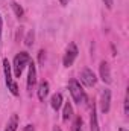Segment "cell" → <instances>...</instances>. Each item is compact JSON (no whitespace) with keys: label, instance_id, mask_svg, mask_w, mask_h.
I'll use <instances>...</instances> for the list:
<instances>
[{"label":"cell","instance_id":"1","mask_svg":"<svg viewBox=\"0 0 129 131\" xmlns=\"http://www.w3.org/2000/svg\"><path fill=\"white\" fill-rule=\"evenodd\" d=\"M68 90H70L71 98H73V101H74L76 104L81 105V104H85V102H87V95H85V92H84V89H82V85H81L79 81L71 79V81L68 82Z\"/></svg>","mask_w":129,"mask_h":131},{"label":"cell","instance_id":"2","mask_svg":"<svg viewBox=\"0 0 129 131\" xmlns=\"http://www.w3.org/2000/svg\"><path fill=\"white\" fill-rule=\"evenodd\" d=\"M29 63H31V55L28 52H20V53L15 55V58H14V73H15L17 78L21 76L24 67Z\"/></svg>","mask_w":129,"mask_h":131},{"label":"cell","instance_id":"3","mask_svg":"<svg viewBox=\"0 0 129 131\" xmlns=\"http://www.w3.org/2000/svg\"><path fill=\"white\" fill-rule=\"evenodd\" d=\"M3 72H5V81H6L8 90H9L14 96H18V85H17V82H15V81H14V78H12L11 64H9V61H8L6 58L3 60Z\"/></svg>","mask_w":129,"mask_h":131},{"label":"cell","instance_id":"4","mask_svg":"<svg viewBox=\"0 0 129 131\" xmlns=\"http://www.w3.org/2000/svg\"><path fill=\"white\" fill-rule=\"evenodd\" d=\"M76 57H78V47H76V44H74V43H70V44H68V47H67V50H65L64 61H62L65 67L73 66L74 60H76Z\"/></svg>","mask_w":129,"mask_h":131},{"label":"cell","instance_id":"5","mask_svg":"<svg viewBox=\"0 0 129 131\" xmlns=\"http://www.w3.org/2000/svg\"><path fill=\"white\" fill-rule=\"evenodd\" d=\"M96 75L93 73V70H90V69H84L82 70V73H81V82L84 84V85H87V87H93L94 84H96Z\"/></svg>","mask_w":129,"mask_h":131},{"label":"cell","instance_id":"6","mask_svg":"<svg viewBox=\"0 0 129 131\" xmlns=\"http://www.w3.org/2000/svg\"><path fill=\"white\" fill-rule=\"evenodd\" d=\"M109 105H111V92L108 89H105L102 92V99H100V110L103 114L109 111Z\"/></svg>","mask_w":129,"mask_h":131},{"label":"cell","instance_id":"7","mask_svg":"<svg viewBox=\"0 0 129 131\" xmlns=\"http://www.w3.org/2000/svg\"><path fill=\"white\" fill-rule=\"evenodd\" d=\"M29 75H28V92L31 93L36 84V69H35V64L33 63H29Z\"/></svg>","mask_w":129,"mask_h":131},{"label":"cell","instance_id":"8","mask_svg":"<svg viewBox=\"0 0 129 131\" xmlns=\"http://www.w3.org/2000/svg\"><path fill=\"white\" fill-rule=\"evenodd\" d=\"M99 70H100V79L105 82V84H109L111 82V70H109V64L106 61H102L99 66Z\"/></svg>","mask_w":129,"mask_h":131},{"label":"cell","instance_id":"9","mask_svg":"<svg viewBox=\"0 0 129 131\" xmlns=\"http://www.w3.org/2000/svg\"><path fill=\"white\" fill-rule=\"evenodd\" d=\"M90 128H91V131H99V122H97V113L94 102L91 105V113H90Z\"/></svg>","mask_w":129,"mask_h":131},{"label":"cell","instance_id":"10","mask_svg":"<svg viewBox=\"0 0 129 131\" xmlns=\"http://www.w3.org/2000/svg\"><path fill=\"white\" fill-rule=\"evenodd\" d=\"M49 95V82L47 81H41L40 85H38V99L40 101H44Z\"/></svg>","mask_w":129,"mask_h":131},{"label":"cell","instance_id":"11","mask_svg":"<svg viewBox=\"0 0 129 131\" xmlns=\"http://www.w3.org/2000/svg\"><path fill=\"white\" fill-rule=\"evenodd\" d=\"M50 105H52V108L53 110H59L61 108V105H62V95L61 93H55L53 96H52V99H50Z\"/></svg>","mask_w":129,"mask_h":131},{"label":"cell","instance_id":"12","mask_svg":"<svg viewBox=\"0 0 129 131\" xmlns=\"http://www.w3.org/2000/svg\"><path fill=\"white\" fill-rule=\"evenodd\" d=\"M17 127H18V116L17 114H12V117L9 119V122H8L5 131H17Z\"/></svg>","mask_w":129,"mask_h":131},{"label":"cell","instance_id":"13","mask_svg":"<svg viewBox=\"0 0 129 131\" xmlns=\"http://www.w3.org/2000/svg\"><path fill=\"white\" fill-rule=\"evenodd\" d=\"M73 116V108H71V104L70 102H67L64 105V113H62V119L64 121H68L70 117Z\"/></svg>","mask_w":129,"mask_h":131},{"label":"cell","instance_id":"14","mask_svg":"<svg viewBox=\"0 0 129 131\" xmlns=\"http://www.w3.org/2000/svg\"><path fill=\"white\" fill-rule=\"evenodd\" d=\"M11 6H12V9H14V12H15V15L20 18V17H23V14H24V11H23V8L18 5V3H15V2H12L11 3Z\"/></svg>","mask_w":129,"mask_h":131},{"label":"cell","instance_id":"15","mask_svg":"<svg viewBox=\"0 0 129 131\" xmlns=\"http://www.w3.org/2000/svg\"><path fill=\"white\" fill-rule=\"evenodd\" d=\"M71 131H82V119H81V116H78L74 119V122L71 125Z\"/></svg>","mask_w":129,"mask_h":131},{"label":"cell","instance_id":"16","mask_svg":"<svg viewBox=\"0 0 129 131\" xmlns=\"http://www.w3.org/2000/svg\"><path fill=\"white\" fill-rule=\"evenodd\" d=\"M33 40V32H29L28 34V38H26V46H32V41Z\"/></svg>","mask_w":129,"mask_h":131},{"label":"cell","instance_id":"17","mask_svg":"<svg viewBox=\"0 0 129 131\" xmlns=\"http://www.w3.org/2000/svg\"><path fill=\"white\" fill-rule=\"evenodd\" d=\"M125 114H129V96H128V93L125 96Z\"/></svg>","mask_w":129,"mask_h":131},{"label":"cell","instance_id":"18","mask_svg":"<svg viewBox=\"0 0 129 131\" xmlns=\"http://www.w3.org/2000/svg\"><path fill=\"white\" fill-rule=\"evenodd\" d=\"M38 61H40V64H43V63H44V50H40V55H38Z\"/></svg>","mask_w":129,"mask_h":131},{"label":"cell","instance_id":"19","mask_svg":"<svg viewBox=\"0 0 129 131\" xmlns=\"http://www.w3.org/2000/svg\"><path fill=\"white\" fill-rule=\"evenodd\" d=\"M103 2H105V5H106L108 8H112V2H114V0H103Z\"/></svg>","mask_w":129,"mask_h":131},{"label":"cell","instance_id":"20","mask_svg":"<svg viewBox=\"0 0 129 131\" xmlns=\"http://www.w3.org/2000/svg\"><path fill=\"white\" fill-rule=\"evenodd\" d=\"M2 26H3V23H2V17H0V41H2Z\"/></svg>","mask_w":129,"mask_h":131},{"label":"cell","instance_id":"21","mask_svg":"<svg viewBox=\"0 0 129 131\" xmlns=\"http://www.w3.org/2000/svg\"><path fill=\"white\" fill-rule=\"evenodd\" d=\"M26 131H33V127L32 125H28V127H26Z\"/></svg>","mask_w":129,"mask_h":131},{"label":"cell","instance_id":"22","mask_svg":"<svg viewBox=\"0 0 129 131\" xmlns=\"http://www.w3.org/2000/svg\"><path fill=\"white\" fill-rule=\"evenodd\" d=\"M59 2H61V5H67L68 3V0H59Z\"/></svg>","mask_w":129,"mask_h":131},{"label":"cell","instance_id":"23","mask_svg":"<svg viewBox=\"0 0 129 131\" xmlns=\"http://www.w3.org/2000/svg\"><path fill=\"white\" fill-rule=\"evenodd\" d=\"M53 131H61V128H59V127L56 125V127H53Z\"/></svg>","mask_w":129,"mask_h":131},{"label":"cell","instance_id":"24","mask_svg":"<svg viewBox=\"0 0 129 131\" xmlns=\"http://www.w3.org/2000/svg\"><path fill=\"white\" fill-rule=\"evenodd\" d=\"M119 131H126V130H125V128H120V130H119Z\"/></svg>","mask_w":129,"mask_h":131}]
</instances>
